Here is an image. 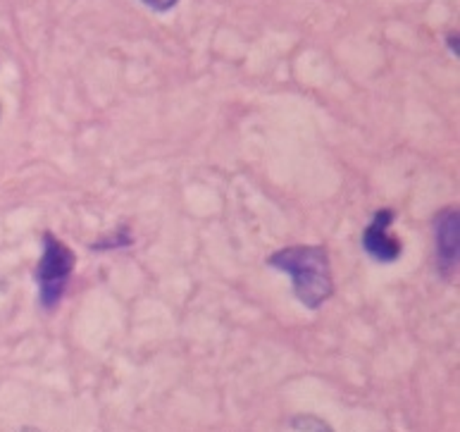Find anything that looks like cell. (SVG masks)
<instances>
[{
    "instance_id": "8992f818",
    "label": "cell",
    "mask_w": 460,
    "mask_h": 432,
    "mask_svg": "<svg viewBox=\"0 0 460 432\" xmlns=\"http://www.w3.org/2000/svg\"><path fill=\"white\" fill-rule=\"evenodd\" d=\"M291 430L294 432H334L332 426L320 416H313V413H303V416H296L291 420Z\"/></svg>"
},
{
    "instance_id": "3957f363",
    "label": "cell",
    "mask_w": 460,
    "mask_h": 432,
    "mask_svg": "<svg viewBox=\"0 0 460 432\" xmlns=\"http://www.w3.org/2000/svg\"><path fill=\"white\" fill-rule=\"evenodd\" d=\"M394 220H396V213L392 208H379L370 222L365 225L363 234H360V247L372 261L396 263L403 256V241L389 234Z\"/></svg>"
},
{
    "instance_id": "52a82bcc",
    "label": "cell",
    "mask_w": 460,
    "mask_h": 432,
    "mask_svg": "<svg viewBox=\"0 0 460 432\" xmlns=\"http://www.w3.org/2000/svg\"><path fill=\"white\" fill-rule=\"evenodd\" d=\"M146 7H151L153 13H170L172 7H177L179 0H141Z\"/></svg>"
},
{
    "instance_id": "5b68a950",
    "label": "cell",
    "mask_w": 460,
    "mask_h": 432,
    "mask_svg": "<svg viewBox=\"0 0 460 432\" xmlns=\"http://www.w3.org/2000/svg\"><path fill=\"white\" fill-rule=\"evenodd\" d=\"M134 244V237H131L129 227H117L115 232L103 234L101 239L91 244V251L93 254H111V251H119V248H129Z\"/></svg>"
},
{
    "instance_id": "ba28073f",
    "label": "cell",
    "mask_w": 460,
    "mask_h": 432,
    "mask_svg": "<svg viewBox=\"0 0 460 432\" xmlns=\"http://www.w3.org/2000/svg\"><path fill=\"white\" fill-rule=\"evenodd\" d=\"M447 41H448V49H451V53H454V55H458V34H451V36H448V39H447Z\"/></svg>"
},
{
    "instance_id": "277c9868",
    "label": "cell",
    "mask_w": 460,
    "mask_h": 432,
    "mask_svg": "<svg viewBox=\"0 0 460 432\" xmlns=\"http://www.w3.org/2000/svg\"><path fill=\"white\" fill-rule=\"evenodd\" d=\"M460 213L458 208H444L434 218V263L444 277L458 273Z\"/></svg>"
},
{
    "instance_id": "7a4b0ae2",
    "label": "cell",
    "mask_w": 460,
    "mask_h": 432,
    "mask_svg": "<svg viewBox=\"0 0 460 432\" xmlns=\"http://www.w3.org/2000/svg\"><path fill=\"white\" fill-rule=\"evenodd\" d=\"M76 256L75 251L58 239L53 232L43 234L41 258L34 268L36 282V302L43 310H56L65 299V292L69 287V280L75 274Z\"/></svg>"
},
{
    "instance_id": "6da1fadb",
    "label": "cell",
    "mask_w": 460,
    "mask_h": 432,
    "mask_svg": "<svg viewBox=\"0 0 460 432\" xmlns=\"http://www.w3.org/2000/svg\"><path fill=\"white\" fill-rule=\"evenodd\" d=\"M270 268L291 277L296 299L308 310H317L334 294V277L327 248L317 244L284 247L268 258Z\"/></svg>"
}]
</instances>
